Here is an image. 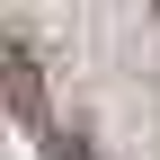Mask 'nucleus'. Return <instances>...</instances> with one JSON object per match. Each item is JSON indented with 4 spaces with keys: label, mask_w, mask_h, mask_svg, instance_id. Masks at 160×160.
Returning <instances> with one entry per match:
<instances>
[{
    "label": "nucleus",
    "mask_w": 160,
    "mask_h": 160,
    "mask_svg": "<svg viewBox=\"0 0 160 160\" xmlns=\"http://www.w3.org/2000/svg\"><path fill=\"white\" fill-rule=\"evenodd\" d=\"M9 107L27 116V125L45 116V80H36V53H27V36H9Z\"/></svg>",
    "instance_id": "1"
},
{
    "label": "nucleus",
    "mask_w": 160,
    "mask_h": 160,
    "mask_svg": "<svg viewBox=\"0 0 160 160\" xmlns=\"http://www.w3.org/2000/svg\"><path fill=\"white\" fill-rule=\"evenodd\" d=\"M151 9H160V0H151Z\"/></svg>",
    "instance_id": "2"
}]
</instances>
